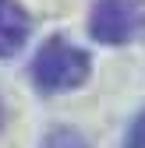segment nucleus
Wrapping results in <instances>:
<instances>
[{
  "label": "nucleus",
  "mask_w": 145,
  "mask_h": 148,
  "mask_svg": "<svg viewBox=\"0 0 145 148\" xmlns=\"http://www.w3.org/2000/svg\"><path fill=\"white\" fill-rule=\"evenodd\" d=\"M32 85L43 95H64V92H75L88 81L92 74V57L88 49L75 46L67 35H50V39L35 49L32 57Z\"/></svg>",
  "instance_id": "nucleus-1"
},
{
  "label": "nucleus",
  "mask_w": 145,
  "mask_h": 148,
  "mask_svg": "<svg viewBox=\"0 0 145 148\" xmlns=\"http://www.w3.org/2000/svg\"><path fill=\"white\" fill-rule=\"evenodd\" d=\"M88 35L103 46L145 39V0H96L88 11Z\"/></svg>",
  "instance_id": "nucleus-2"
},
{
  "label": "nucleus",
  "mask_w": 145,
  "mask_h": 148,
  "mask_svg": "<svg viewBox=\"0 0 145 148\" xmlns=\"http://www.w3.org/2000/svg\"><path fill=\"white\" fill-rule=\"evenodd\" d=\"M32 35V14L21 0H0V60H11L25 49Z\"/></svg>",
  "instance_id": "nucleus-3"
},
{
  "label": "nucleus",
  "mask_w": 145,
  "mask_h": 148,
  "mask_svg": "<svg viewBox=\"0 0 145 148\" xmlns=\"http://www.w3.org/2000/svg\"><path fill=\"white\" fill-rule=\"evenodd\" d=\"M39 148H88V141L81 138V131H75V127H67V123H57V127H50L43 134Z\"/></svg>",
  "instance_id": "nucleus-4"
},
{
  "label": "nucleus",
  "mask_w": 145,
  "mask_h": 148,
  "mask_svg": "<svg viewBox=\"0 0 145 148\" xmlns=\"http://www.w3.org/2000/svg\"><path fill=\"white\" fill-rule=\"evenodd\" d=\"M124 148H145V109L128 123V131H124Z\"/></svg>",
  "instance_id": "nucleus-5"
}]
</instances>
